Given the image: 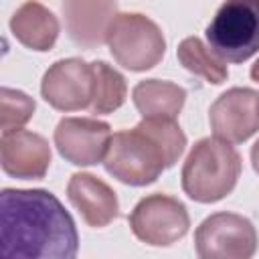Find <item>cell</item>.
Instances as JSON below:
<instances>
[{
    "mask_svg": "<svg viewBox=\"0 0 259 259\" xmlns=\"http://www.w3.org/2000/svg\"><path fill=\"white\" fill-rule=\"evenodd\" d=\"M2 259H77L79 233L63 202L45 188L0 192Z\"/></svg>",
    "mask_w": 259,
    "mask_h": 259,
    "instance_id": "1",
    "label": "cell"
},
{
    "mask_svg": "<svg viewBox=\"0 0 259 259\" xmlns=\"http://www.w3.org/2000/svg\"><path fill=\"white\" fill-rule=\"evenodd\" d=\"M241 176V156L217 138L198 140L182 166V190L196 202H217L233 192Z\"/></svg>",
    "mask_w": 259,
    "mask_h": 259,
    "instance_id": "2",
    "label": "cell"
},
{
    "mask_svg": "<svg viewBox=\"0 0 259 259\" xmlns=\"http://www.w3.org/2000/svg\"><path fill=\"white\" fill-rule=\"evenodd\" d=\"M103 166L113 178L130 186L152 184L168 168L164 150L140 123L111 136Z\"/></svg>",
    "mask_w": 259,
    "mask_h": 259,
    "instance_id": "3",
    "label": "cell"
},
{
    "mask_svg": "<svg viewBox=\"0 0 259 259\" xmlns=\"http://www.w3.org/2000/svg\"><path fill=\"white\" fill-rule=\"evenodd\" d=\"M210 51L223 63H245L259 51V0H229L206 26Z\"/></svg>",
    "mask_w": 259,
    "mask_h": 259,
    "instance_id": "4",
    "label": "cell"
},
{
    "mask_svg": "<svg viewBox=\"0 0 259 259\" xmlns=\"http://www.w3.org/2000/svg\"><path fill=\"white\" fill-rule=\"evenodd\" d=\"M107 47L123 69L148 71L162 61L166 38L152 18L140 12H119L109 26Z\"/></svg>",
    "mask_w": 259,
    "mask_h": 259,
    "instance_id": "5",
    "label": "cell"
},
{
    "mask_svg": "<svg viewBox=\"0 0 259 259\" xmlns=\"http://www.w3.org/2000/svg\"><path fill=\"white\" fill-rule=\"evenodd\" d=\"M259 237L249 219L237 212H214L194 233L198 259H251Z\"/></svg>",
    "mask_w": 259,
    "mask_h": 259,
    "instance_id": "6",
    "label": "cell"
},
{
    "mask_svg": "<svg viewBox=\"0 0 259 259\" xmlns=\"http://www.w3.org/2000/svg\"><path fill=\"white\" fill-rule=\"evenodd\" d=\"M130 227L142 243L152 247H168L188 233L190 217L178 198L154 192L144 196L134 206Z\"/></svg>",
    "mask_w": 259,
    "mask_h": 259,
    "instance_id": "7",
    "label": "cell"
},
{
    "mask_svg": "<svg viewBox=\"0 0 259 259\" xmlns=\"http://www.w3.org/2000/svg\"><path fill=\"white\" fill-rule=\"evenodd\" d=\"M42 99L59 111H77L91 107L93 67L83 59L69 57L53 63L40 81Z\"/></svg>",
    "mask_w": 259,
    "mask_h": 259,
    "instance_id": "8",
    "label": "cell"
},
{
    "mask_svg": "<svg viewBox=\"0 0 259 259\" xmlns=\"http://www.w3.org/2000/svg\"><path fill=\"white\" fill-rule=\"evenodd\" d=\"M210 130L217 140L243 144L259 132V91L231 87L217 97L208 111Z\"/></svg>",
    "mask_w": 259,
    "mask_h": 259,
    "instance_id": "9",
    "label": "cell"
},
{
    "mask_svg": "<svg viewBox=\"0 0 259 259\" xmlns=\"http://www.w3.org/2000/svg\"><path fill=\"white\" fill-rule=\"evenodd\" d=\"M111 127L97 117H63L55 127V146L59 154L75 166H93L105 160Z\"/></svg>",
    "mask_w": 259,
    "mask_h": 259,
    "instance_id": "10",
    "label": "cell"
},
{
    "mask_svg": "<svg viewBox=\"0 0 259 259\" xmlns=\"http://www.w3.org/2000/svg\"><path fill=\"white\" fill-rule=\"evenodd\" d=\"M51 158V146L40 134L18 130L0 140V164L8 176L38 180L47 174Z\"/></svg>",
    "mask_w": 259,
    "mask_h": 259,
    "instance_id": "11",
    "label": "cell"
},
{
    "mask_svg": "<svg viewBox=\"0 0 259 259\" xmlns=\"http://www.w3.org/2000/svg\"><path fill=\"white\" fill-rule=\"evenodd\" d=\"M67 196L89 227L101 229L119 214V202L113 188L89 172H77L69 178Z\"/></svg>",
    "mask_w": 259,
    "mask_h": 259,
    "instance_id": "12",
    "label": "cell"
},
{
    "mask_svg": "<svg viewBox=\"0 0 259 259\" xmlns=\"http://www.w3.org/2000/svg\"><path fill=\"white\" fill-rule=\"evenodd\" d=\"M67 32L79 47L95 49L107 42V32L117 16L115 2H63Z\"/></svg>",
    "mask_w": 259,
    "mask_h": 259,
    "instance_id": "13",
    "label": "cell"
},
{
    "mask_svg": "<svg viewBox=\"0 0 259 259\" xmlns=\"http://www.w3.org/2000/svg\"><path fill=\"white\" fill-rule=\"evenodd\" d=\"M12 34L32 51H51L59 36L57 16L40 2H24L10 18Z\"/></svg>",
    "mask_w": 259,
    "mask_h": 259,
    "instance_id": "14",
    "label": "cell"
},
{
    "mask_svg": "<svg viewBox=\"0 0 259 259\" xmlns=\"http://www.w3.org/2000/svg\"><path fill=\"white\" fill-rule=\"evenodd\" d=\"M132 99L142 119H176L184 107L186 91L172 81L146 79L134 87Z\"/></svg>",
    "mask_w": 259,
    "mask_h": 259,
    "instance_id": "15",
    "label": "cell"
},
{
    "mask_svg": "<svg viewBox=\"0 0 259 259\" xmlns=\"http://www.w3.org/2000/svg\"><path fill=\"white\" fill-rule=\"evenodd\" d=\"M91 67H93V101L89 109L93 113H111L119 109L127 97L125 77L105 61H93Z\"/></svg>",
    "mask_w": 259,
    "mask_h": 259,
    "instance_id": "16",
    "label": "cell"
},
{
    "mask_svg": "<svg viewBox=\"0 0 259 259\" xmlns=\"http://www.w3.org/2000/svg\"><path fill=\"white\" fill-rule=\"evenodd\" d=\"M176 57L186 71L200 75L202 79H206L212 85H221L229 77L227 65L198 36H186L178 45Z\"/></svg>",
    "mask_w": 259,
    "mask_h": 259,
    "instance_id": "17",
    "label": "cell"
},
{
    "mask_svg": "<svg viewBox=\"0 0 259 259\" xmlns=\"http://www.w3.org/2000/svg\"><path fill=\"white\" fill-rule=\"evenodd\" d=\"M36 103L30 95L20 89L2 87L0 89V127L2 136L22 130V125L32 117Z\"/></svg>",
    "mask_w": 259,
    "mask_h": 259,
    "instance_id": "18",
    "label": "cell"
},
{
    "mask_svg": "<svg viewBox=\"0 0 259 259\" xmlns=\"http://www.w3.org/2000/svg\"><path fill=\"white\" fill-rule=\"evenodd\" d=\"M140 125L160 144L166 154L168 168L174 166L186 148V136L176 123V119H142Z\"/></svg>",
    "mask_w": 259,
    "mask_h": 259,
    "instance_id": "19",
    "label": "cell"
},
{
    "mask_svg": "<svg viewBox=\"0 0 259 259\" xmlns=\"http://www.w3.org/2000/svg\"><path fill=\"white\" fill-rule=\"evenodd\" d=\"M251 164H253V170L259 174V140L251 148Z\"/></svg>",
    "mask_w": 259,
    "mask_h": 259,
    "instance_id": "20",
    "label": "cell"
},
{
    "mask_svg": "<svg viewBox=\"0 0 259 259\" xmlns=\"http://www.w3.org/2000/svg\"><path fill=\"white\" fill-rule=\"evenodd\" d=\"M251 79L259 83V59H257V61L253 63V67H251Z\"/></svg>",
    "mask_w": 259,
    "mask_h": 259,
    "instance_id": "21",
    "label": "cell"
}]
</instances>
